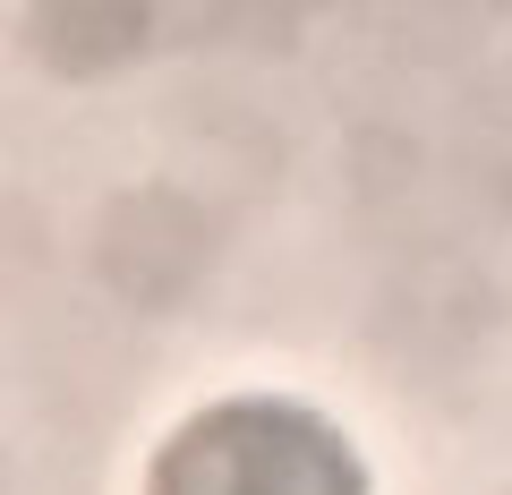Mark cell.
<instances>
[{
  "instance_id": "1",
  "label": "cell",
  "mask_w": 512,
  "mask_h": 495,
  "mask_svg": "<svg viewBox=\"0 0 512 495\" xmlns=\"http://www.w3.org/2000/svg\"><path fill=\"white\" fill-rule=\"evenodd\" d=\"M146 495H367V470L342 427L299 402L239 393L214 402L163 444Z\"/></svg>"
},
{
  "instance_id": "2",
  "label": "cell",
  "mask_w": 512,
  "mask_h": 495,
  "mask_svg": "<svg viewBox=\"0 0 512 495\" xmlns=\"http://www.w3.org/2000/svg\"><path fill=\"white\" fill-rule=\"evenodd\" d=\"M205 248L214 239H205L197 205H180L171 188H146V197H128L103 222V274L128 299H180L205 274Z\"/></svg>"
},
{
  "instance_id": "3",
  "label": "cell",
  "mask_w": 512,
  "mask_h": 495,
  "mask_svg": "<svg viewBox=\"0 0 512 495\" xmlns=\"http://www.w3.org/2000/svg\"><path fill=\"white\" fill-rule=\"evenodd\" d=\"M146 9H35V52L60 77H103L146 52Z\"/></svg>"
}]
</instances>
